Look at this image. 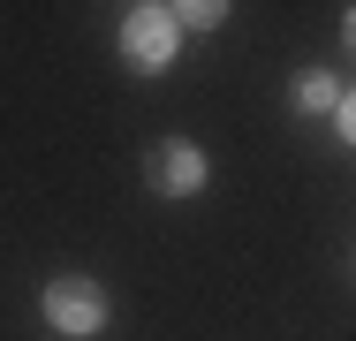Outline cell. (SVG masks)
<instances>
[{
  "mask_svg": "<svg viewBox=\"0 0 356 341\" xmlns=\"http://www.w3.org/2000/svg\"><path fill=\"white\" fill-rule=\"evenodd\" d=\"M197 175H205V167H197V152H159V167H152V182H159V190H197Z\"/></svg>",
  "mask_w": 356,
  "mask_h": 341,
  "instance_id": "3957f363",
  "label": "cell"
},
{
  "mask_svg": "<svg viewBox=\"0 0 356 341\" xmlns=\"http://www.w3.org/2000/svg\"><path fill=\"white\" fill-rule=\"evenodd\" d=\"M99 311H106V303H99V288H91V280H61V288L46 296V319H54L61 334H91V326H99Z\"/></svg>",
  "mask_w": 356,
  "mask_h": 341,
  "instance_id": "6da1fadb",
  "label": "cell"
},
{
  "mask_svg": "<svg viewBox=\"0 0 356 341\" xmlns=\"http://www.w3.org/2000/svg\"><path fill=\"white\" fill-rule=\"evenodd\" d=\"M167 46H175L167 8H137V15H129V54H137V61H167Z\"/></svg>",
  "mask_w": 356,
  "mask_h": 341,
  "instance_id": "7a4b0ae2",
  "label": "cell"
}]
</instances>
